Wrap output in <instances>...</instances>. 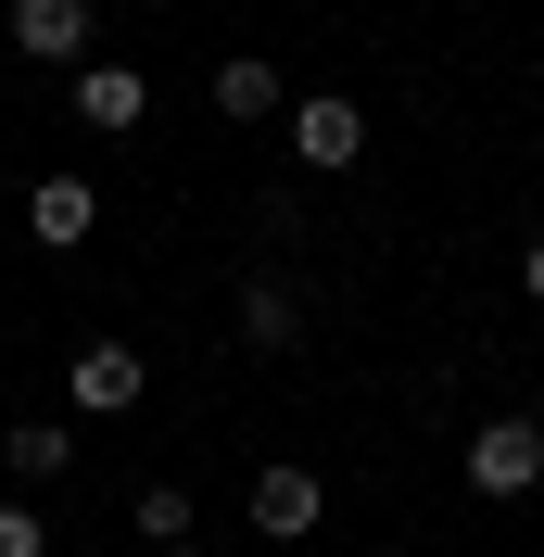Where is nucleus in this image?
I'll list each match as a JSON object with an SVG mask.
<instances>
[{"mask_svg":"<svg viewBox=\"0 0 544 557\" xmlns=\"http://www.w3.org/2000/svg\"><path fill=\"white\" fill-rule=\"evenodd\" d=\"M240 507H254V532H267V545H305V532H317V507H330V494H317V469H305V456H267Z\"/></svg>","mask_w":544,"mask_h":557,"instance_id":"nucleus-3","label":"nucleus"},{"mask_svg":"<svg viewBox=\"0 0 544 557\" xmlns=\"http://www.w3.org/2000/svg\"><path fill=\"white\" fill-rule=\"evenodd\" d=\"M89 38H102V13L89 0H0V64H89Z\"/></svg>","mask_w":544,"mask_h":557,"instance_id":"nucleus-1","label":"nucleus"},{"mask_svg":"<svg viewBox=\"0 0 544 557\" xmlns=\"http://www.w3.org/2000/svg\"><path fill=\"white\" fill-rule=\"evenodd\" d=\"M0 469H13V494L64 482V469H76V431H64V418H13V431H0Z\"/></svg>","mask_w":544,"mask_h":557,"instance_id":"nucleus-10","label":"nucleus"},{"mask_svg":"<svg viewBox=\"0 0 544 557\" xmlns=\"http://www.w3.org/2000/svg\"><path fill=\"white\" fill-rule=\"evenodd\" d=\"M139 545H190V494L177 482H139Z\"/></svg>","mask_w":544,"mask_h":557,"instance_id":"nucleus-11","label":"nucleus"},{"mask_svg":"<svg viewBox=\"0 0 544 557\" xmlns=\"http://www.w3.org/2000/svg\"><path fill=\"white\" fill-rule=\"evenodd\" d=\"M469 482L481 494H532L544 482V431H532V418H481V431H469Z\"/></svg>","mask_w":544,"mask_h":557,"instance_id":"nucleus-4","label":"nucleus"},{"mask_svg":"<svg viewBox=\"0 0 544 557\" xmlns=\"http://www.w3.org/2000/svg\"><path fill=\"white\" fill-rule=\"evenodd\" d=\"M64 393H76V406H89V418H127L139 393H152V368H139V343H76Z\"/></svg>","mask_w":544,"mask_h":557,"instance_id":"nucleus-5","label":"nucleus"},{"mask_svg":"<svg viewBox=\"0 0 544 557\" xmlns=\"http://www.w3.org/2000/svg\"><path fill=\"white\" fill-rule=\"evenodd\" d=\"M279 127H292V165H305V177H355V165H368V114L342 102V89H317V102H292Z\"/></svg>","mask_w":544,"mask_h":557,"instance_id":"nucleus-2","label":"nucleus"},{"mask_svg":"<svg viewBox=\"0 0 544 557\" xmlns=\"http://www.w3.org/2000/svg\"><path fill=\"white\" fill-rule=\"evenodd\" d=\"M305 343V292L292 278H240V355H292Z\"/></svg>","mask_w":544,"mask_h":557,"instance_id":"nucleus-9","label":"nucleus"},{"mask_svg":"<svg viewBox=\"0 0 544 557\" xmlns=\"http://www.w3.org/2000/svg\"><path fill=\"white\" fill-rule=\"evenodd\" d=\"M0 557H51V532H38L26 494H0Z\"/></svg>","mask_w":544,"mask_h":557,"instance_id":"nucleus-12","label":"nucleus"},{"mask_svg":"<svg viewBox=\"0 0 544 557\" xmlns=\"http://www.w3.org/2000/svg\"><path fill=\"white\" fill-rule=\"evenodd\" d=\"M89 215H102L89 177H38V190H26V242H38V253H76V242H89Z\"/></svg>","mask_w":544,"mask_h":557,"instance_id":"nucleus-8","label":"nucleus"},{"mask_svg":"<svg viewBox=\"0 0 544 557\" xmlns=\"http://www.w3.org/2000/svg\"><path fill=\"white\" fill-rule=\"evenodd\" d=\"M203 102L228 114V127H279V114H292V89H279V64H267V51H228V64L203 76Z\"/></svg>","mask_w":544,"mask_h":557,"instance_id":"nucleus-6","label":"nucleus"},{"mask_svg":"<svg viewBox=\"0 0 544 557\" xmlns=\"http://www.w3.org/2000/svg\"><path fill=\"white\" fill-rule=\"evenodd\" d=\"M152 557H203V545H152Z\"/></svg>","mask_w":544,"mask_h":557,"instance_id":"nucleus-14","label":"nucleus"},{"mask_svg":"<svg viewBox=\"0 0 544 557\" xmlns=\"http://www.w3.org/2000/svg\"><path fill=\"white\" fill-rule=\"evenodd\" d=\"M519 292H532V305H544V242H519Z\"/></svg>","mask_w":544,"mask_h":557,"instance_id":"nucleus-13","label":"nucleus"},{"mask_svg":"<svg viewBox=\"0 0 544 557\" xmlns=\"http://www.w3.org/2000/svg\"><path fill=\"white\" fill-rule=\"evenodd\" d=\"M368 557H406V545H368Z\"/></svg>","mask_w":544,"mask_h":557,"instance_id":"nucleus-15","label":"nucleus"},{"mask_svg":"<svg viewBox=\"0 0 544 557\" xmlns=\"http://www.w3.org/2000/svg\"><path fill=\"white\" fill-rule=\"evenodd\" d=\"M139 114H152V76L139 64H102V51H89V64H76V127H139Z\"/></svg>","mask_w":544,"mask_h":557,"instance_id":"nucleus-7","label":"nucleus"}]
</instances>
